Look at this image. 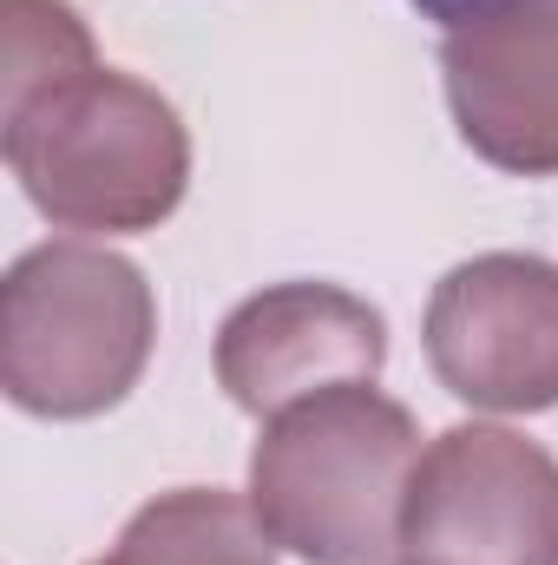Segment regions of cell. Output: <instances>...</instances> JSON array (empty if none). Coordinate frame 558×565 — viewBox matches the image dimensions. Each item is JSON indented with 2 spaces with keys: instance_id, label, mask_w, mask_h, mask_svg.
<instances>
[{
  "instance_id": "obj_1",
  "label": "cell",
  "mask_w": 558,
  "mask_h": 565,
  "mask_svg": "<svg viewBox=\"0 0 558 565\" xmlns=\"http://www.w3.org/2000/svg\"><path fill=\"white\" fill-rule=\"evenodd\" d=\"M415 467V415L375 382H355L264 422L250 507L282 553L309 565H395Z\"/></svg>"
},
{
  "instance_id": "obj_6",
  "label": "cell",
  "mask_w": 558,
  "mask_h": 565,
  "mask_svg": "<svg viewBox=\"0 0 558 565\" xmlns=\"http://www.w3.org/2000/svg\"><path fill=\"white\" fill-rule=\"evenodd\" d=\"M388 362V322L355 289L335 282H277L237 302L217 329V382L224 395L270 422L282 408L375 382Z\"/></svg>"
},
{
  "instance_id": "obj_4",
  "label": "cell",
  "mask_w": 558,
  "mask_h": 565,
  "mask_svg": "<svg viewBox=\"0 0 558 565\" xmlns=\"http://www.w3.org/2000/svg\"><path fill=\"white\" fill-rule=\"evenodd\" d=\"M401 565H558V460L513 427H447L408 487Z\"/></svg>"
},
{
  "instance_id": "obj_2",
  "label": "cell",
  "mask_w": 558,
  "mask_h": 565,
  "mask_svg": "<svg viewBox=\"0 0 558 565\" xmlns=\"http://www.w3.org/2000/svg\"><path fill=\"white\" fill-rule=\"evenodd\" d=\"M0 145L53 231H158L191 184V139L178 106L112 66H86L7 106Z\"/></svg>"
},
{
  "instance_id": "obj_9",
  "label": "cell",
  "mask_w": 558,
  "mask_h": 565,
  "mask_svg": "<svg viewBox=\"0 0 558 565\" xmlns=\"http://www.w3.org/2000/svg\"><path fill=\"white\" fill-rule=\"evenodd\" d=\"M86 66H99V53L66 0H0V113Z\"/></svg>"
},
{
  "instance_id": "obj_3",
  "label": "cell",
  "mask_w": 558,
  "mask_h": 565,
  "mask_svg": "<svg viewBox=\"0 0 558 565\" xmlns=\"http://www.w3.org/2000/svg\"><path fill=\"white\" fill-rule=\"evenodd\" d=\"M158 302L99 244H40L0 282V388L40 422H93L139 388Z\"/></svg>"
},
{
  "instance_id": "obj_8",
  "label": "cell",
  "mask_w": 558,
  "mask_h": 565,
  "mask_svg": "<svg viewBox=\"0 0 558 565\" xmlns=\"http://www.w3.org/2000/svg\"><path fill=\"white\" fill-rule=\"evenodd\" d=\"M93 565H277V540L257 507L217 487H178L139 507L119 546Z\"/></svg>"
},
{
  "instance_id": "obj_7",
  "label": "cell",
  "mask_w": 558,
  "mask_h": 565,
  "mask_svg": "<svg viewBox=\"0 0 558 565\" xmlns=\"http://www.w3.org/2000/svg\"><path fill=\"white\" fill-rule=\"evenodd\" d=\"M440 79L466 151L513 178L558 171V0H506L453 26Z\"/></svg>"
},
{
  "instance_id": "obj_5",
  "label": "cell",
  "mask_w": 558,
  "mask_h": 565,
  "mask_svg": "<svg viewBox=\"0 0 558 565\" xmlns=\"http://www.w3.org/2000/svg\"><path fill=\"white\" fill-rule=\"evenodd\" d=\"M427 362L466 408H558V264L519 250L453 264L427 302Z\"/></svg>"
},
{
  "instance_id": "obj_10",
  "label": "cell",
  "mask_w": 558,
  "mask_h": 565,
  "mask_svg": "<svg viewBox=\"0 0 558 565\" xmlns=\"http://www.w3.org/2000/svg\"><path fill=\"white\" fill-rule=\"evenodd\" d=\"M415 7L453 33V26H466V20H480V13H493V7H506V0H415Z\"/></svg>"
}]
</instances>
